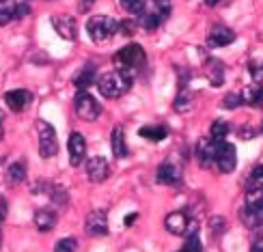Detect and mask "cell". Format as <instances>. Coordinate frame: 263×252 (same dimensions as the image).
<instances>
[{
	"instance_id": "6da1fadb",
	"label": "cell",
	"mask_w": 263,
	"mask_h": 252,
	"mask_svg": "<svg viewBox=\"0 0 263 252\" xmlns=\"http://www.w3.org/2000/svg\"><path fill=\"white\" fill-rule=\"evenodd\" d=\"M112 63H115V67H117L119 73H123L127 80H134V75H138V71L145 67L147 54L138 46V43H129V46L121 48L115 54Z\"/></svg>"
},
{
	"instance_id": "7a4b0ae2",
	"label": "cell",
	"mask_w": 263,
	"mask_h": 252,
	"mask_svg": "<svg viewBox=\"0 0 263 252\" xmlns=\"http://www.w3.org/2000/svg\"><path fill=\"white\" fill-rule=\"evenodd\" d=\"M97 89L104 97H121L129 91L132 86V80H127L123 73L119 71H108V73H102L97 75Z\"/></svg>"
},
{
	"instance_id": "3957f363",
	"label": "cell",
	"mask_w": 263,
	"mask_h": 252,
	"mask_svg": "<svg viewBox=\"0 0 263 252\" xmlns=\"http://www.w3.org/2000/svg\"><path fill=\"white\" fill-rule=\"evenodd\" d=\"M86 32L93 43H106L112 35H117V20L110 15H93L86 24Z\"/></svg>"
},
{
	"instance_id": "277c9868",
	"label": "cell",
	"mask_w": 263,
	"mask_h": 252,
	"mask_svg": "<svg viewBox=\"0 0 263 252\" xmlns=\"http://www.w3.org/2000/svg\"><path fill=\"white\" fill-rule=\"evenodd\" d=\"M37 134H39V156L43 160L54 158L59 153V138H57V129L50 125L48 121L39 119L37 121Z\"/></svg>"
},
{
	"instance_id": "5b68a950",
	"label": "cell",
	"mask_w": 263,
	"mask_h": 252,
	"mask_svg": "<svg viewBox=\"0 0 263 252\" xmlns=\"http://www.w3.org/2000/svg\"><path fill=\"white\" fill-rule=\"evenodd\" d=\"M242 220L250 228L263 224V190L248 192L246 205H244V209H242Z\"/></svg>"
},
{
	"instance_id": "8992f818",
	"label": "cell",
	"mask_w": 263,
	"mask_h": 252,
	"mask_svg": "<svg viewBox=\"0 0 263 252\" xmlns=\"http://www.w3.org/2000/svg\"><path fill=\"white\" fill-rule=\"evenodd\" d=\"M73 110L82 121H95V119L100 117L102 108L93 95H89L86 91H78V95H76V100H73Z\"/></svg>"
},
{
	"instance_id": "52a82bcc",
	"label": "cell",
	"mask_w": 263,
	"mask_h": 252,
	"mask_svg": "<svg viewBox=\"0 0 263 252\" xmlns=\"http://www.w3.org/2000/svg\"><path fill=\"white\" fill-rule=\"evenodd\" d=\"M214 164L218 166V170L229 175L233 172L235 166H237V153H235V145H231V142H218L216 145V158H214Z\"/></svg>"
},
{
	"instance_id": "ba28073f",
	"label": "cell",
	"mask_w": 263,
	"mask_h": 252,
	"mask_svg": "<svg viewBox=\"0 0 263 252\" xmlns=\"http://www.w3.org/2000/svg\"><path fill=\"white\" fill-rule=\"evenodd\" d=\"M166 231L173 233V235H190V233H196L194 231V224H192V218L185 214V211H173L166 216Z\"/></svg>"
},
{
	"instance_id": "9c48e42d",
	"label": "cell",
	"mask_w": 263,
	"mask_h": 252,
	"mask_svg": "<svg viewBox=\"0 0 263 252\" xmlns=\"http://www.w3.org/2000/svg\"><path fill=\"white\" fill-rule=\"evenodd\" d=\"M5 102H7V108H9L11 112H24L26 108L30 106V102H32V93L26 91V89L9 91L5 95Z\"/></svg>"
},
{
	"instance_id": "30bf717a",
	"label": "cell",
	"mask_w": 263,
	"mask_h": 252,
	"mask_svg": "<svg viewBox=\"0 0 263 252\" xmlns=\"http://www.w3.org/2000/svg\"><path fill=\"white\" fill-rule=\"evenodd\" d=\"M52 26H54V30L59 32V37L67 39V41H76V37H78V24H76L73 17L54 15L52 17Z\"/></svg>"
},
{
	"instance_id": "8fae6325",
	"label": "cell",
	"mask_w": 263,
	"mask_h": 252,
	"mask_svg": "<svg viewBox=\"0 0 263 252\" xmlns=\"http://www.w3.org/2000/svg\"><path fill=\"white\" fill-rule=\"evenodd\" d=\"M86 175H89V179L93 183H102L106 181L108 177H110V166H108L106 158H91L89 162H86Z\"/></svg>"
},
{
	"instance_id": "7c38bea8",
	"label": "cell",
	"mask_w": 263,
	"mask_h": 252,
	"mask_svg": "<svg viewBox=\"0 0 263 252\" xmlns=\"http://www.w3.org/2000/svg\"><path fill=\"white\" fill-rule=\"evenodd\" d=\"M67 149H69V162L71 166H80L84 162V156H86V140L80 131H73L69 136V142H67Z\"/></svg>"
},
{
	"instance_id": "4fadbf2b",
	"label": "cell",
	"mask_w": 263,
	"mask_h": 252,
	"mask_svg": "<svg viewBox=\"0 0 263 252\" xmlns=\"http://www.w3.org/2000/svg\"><path fill=\"white\" fill-rule=\"evenodd\" d=\"M156 179L162 185H175V183L181 181V170L175 162H164L156 172Z\"/></svg>"
},
{
	"instance_id": "5bb4252c",
	"label": "cell",
	"mask_w": 263,
	"mask_h": 252,
	"mask_svg": "<svg viewBox=\"0 0 263 252\" xmlns=\"http://www.w3.org/2000/svg\"><path fill=\"white\" fill-rule=\"evenodd\" d=\"M86 231L91 235H106L108 233V216L102 209H95L86 216Z\"/></svg>"
},
{
	"instance_id": "9a60e30c",
	"label": "cell",
	"mask_w": 263,
	"mask_h": 252,
	"mask_svg": "<svg viewBox=\"0 0 263 252\" xmlns=\"http://www.w3.org/2000/svg\"><path fill=\"white\" fill-rule=\"evenodd\" d=\"M205 75L212 86H222L224 82V63L218 59H207L205 61Z\"/></svg>"
},
{
	"instance_id": "2e32d148",
	"label": "cell",
	"mask_w": 263,
	"mask_h": 252,
	"mask_svg": "<svg viewBox=\"0 0 263 252\" xmlns=\"http://www.w3.org/2000/svg\"><path fill=\"white\" fill-rule=\"evenodd\" d=\"M235 41V32L231 28L227 26H214L212 32H210V46L214 48H224V46H231V43Z\"/></svg>"
},
{
	"instance_id": "e0dca14e",
	"label": "cell",
	"mask_w": 263,
	"mask_h": 252,
	"mask_svg": "<svg viewBox=\"0 0 263 252\" xmlns=\"http://www.w3.org/2000/svg\"><path fill=\"white\" fill-rule=\"evenodd\" d=\"M216 145H218V142H214L212 138H203L199 142V147H196V158H199V164L203 168H207V166H212V164H214Z\"/></svg>"
},
{
	"instance_id": "ac0fdd59",
	"label": "cell",
	"mask_w": 263,
	"mask_h": 252,
	"mask_svg": "<svg viewBox=\"0 0 263 252\" xmlns=\"http://www.w3.org/2000/svg\"><path fill=\"white\" fill-rule=\"evenodd\" d=\"M95 82H97V69H95V65H84V67L73 75V84H76V89H78V91H86Z\"/></svg>"
},
{
	"instance_id": "d6986e66",
	"label": "cell",
	"mask_w": 263,
	"mask_h": 252,
	"mask_svg": "<svg viewBox=\"0 0 263 252\" xmlns=\"http://www.w3.org/2000/svg\"><path fill=\"white\" fill-rule=\"evenodd\" d=\"M242 104H248L250 108H263V84H250L239 93Z\"/></svg>"
},
{
	"instance_id": "ffe728a7",
	"label": "cell",
	"mask_w": 263,
	"mask_h": 252,
	"mask_svg": "<svg viewBox=\"0 0 263 252\" xmlns=\"http://www.w3.org/2000/svg\"><path fill=\"white\" fill-rule=\"evenodd\" d=\"M110 145H112V153H115V158L117 160H123L127 158V142H125V131L121 125H117L112 129V136H110Z\"/></svg>"
},
{
	"instance_id": "44dd1931",
	"label": "cell",
	"mask_w": 263,
	"mask_h": 252,
	"mask_svg": "<svg viewBox=\"0 0 263 252\" xmlns=\"http://www.w3.org/2000/svg\"><path fill=\"white\" fill-rule=\"evenodd\" d=\"M35 226L39 228L41 233L52 231V228L57 226V214H54L52 209H39L35 214Z\"/></svg>"
},
{
	"instance_id": "7402d4cb",
	"label": "cell",
	"mask_w": 263,
	"mask_h": 252,
	"mask_svg": "<svg viewBox=\"0 0 263 252\" xmlns=\"http://www.w3.org/2000/svg\"><path fill=\"white\" fill-rule=\"evenodd\" d=\"M138 136H142L145 140H151V142H162L168 136V129L164 125H142Z\"/></svg>"
},
{
	"instance_id": "603a6c76",
	"label": "cell",
	"mask_w": 263,
	"mask_h": 252,
	"mask_svg": "<svg viewBox=\"0 0 263 252\" xmlns=\"http://www.w3.org/2000/svg\"><path fill=\"white\" fill-rule=\"evenodd\" d=\"M138 17H140V26L145 28V30H156V28L162 24V20H164L153 7H151V9H145Z\"/></svg>"
},
{
	"instance_id": "cb8c5ba5",
	"label": "cell",
	"mask_w": 263,
	"mask_h": 252,
	"mask_svg": "<svg viewBox=\"0 0 263 252\" xmlns=\"http://www.w3.org/2000/svg\"><path fill=\"white\" fill-rule=\"evenodd\" d=\"M24 177H26V168H24V164H22V162H13L7 168V181L11 185L22 183V181H24Z\"/></svg>"
},
{
	"instance_id": "d4e9b609",
	"label": "cell",
	"mask_w": 263,
	"mask_h": 252,
	"mask_svg": "<svg viewBox=\"0 0 263 252\" xmlns=\"http://www.w3.org/2000/svg\"><path fill=\"white\" fill-rule=\"evenodd\" d=\"M227 136H229V123L222 121V119L214 121L212 127H210V138H212L214 142H222Z\"/></svg>"
},
{
	"instance_id": "484cf974",
	"label": "cell",
	"mask_w": 263,
	"mask_h": 252,
	"mask_svg": "<svg viewBox=\"0 0 263 252\" xmlns=\"http://www.w3.org/2000/svg\"><path fill=\"white\" fill-rule=\"evenodd\" d=\"M246 188L248 192H255V190H263V164L257 166L253 172H250V177L246 181Z\"/></svg>"
},
{
	"instance_id": "4316f807",
	"label": "cell",
	"mask_w": 263,
	"mask_h": 252,
	"mask_svg": "<svg viewBox=\"0 0 263 252\" xmlns=\"http://www.w3.org/2000/svg\"><path fill=\"white\" fill-rule=\"evenodd\" d=\"M13 20V0H0V26H7Z\"/></svg>"
},
{
	"instance_id": "83f0119b",
	"label": "cell",
	"mask_w": 263,
	"mask_h": 252,
	"mask_svg": "<svg viewBox=\"0 0 263 252\" xmlns=\"http://www.w3.org/2000/svg\"><path fill=\"white\" fill-rule=\"evenodd\" d=\"M121 7L132 15H140L147 9V0H121Z\"/></svg>"
},
{
	"instance_id": "f1b7e54d",
	"label": "cell",
	"mask_w": 263,
	"mask_h": 252,
	"mask_svg": "<svg viewBox=\"0 0 263 252\" xmlns=\"http://www.w3.org/2000/svg\"><path fill=\"white\" fill-rule=\"evenodd\" d=\"M179 252H203V244H201L199 235H196V233H190Z\"/></svg>"
},
{
	"instance_id": "f546056e",
	"label": "cell",
	"mask_w": 263,
	"mask_h": 252,
	"mask_svg": "<svg viewBox=\"0 0 263 252\" xmlns=\"http://www.w3.org/2000/svg\"><path fill=\"white\" fill-rule=\"evenodd\" d=\"M76 248H78V242L73 237H63L54 246V252H76Z\"/></svg>"
},
{
	"instance_id": "4dcf8cb0",
	"label": "cell",
	"mask_w": 263,
	"mask_h": 252,
	"mask_svg": "<svg viewBox=\"0 0 263 252\" xmlns=\"http://www.w3.org/2000/svg\"><path fill=\"white\" fill-rule=\"evenodd\" d=\"M117 32H121L125 37H132L136 32V20H121L117 22Z\"/></svg>"
},
{
	"instance_id": "1f68e13d",
	"label": "cell",
	"mask_w": 263,
	"mask_h": 252,
	"mask_svg": "<svg viewBox=\"0 0 263 252\" xmlns=\"http://www.w3.org/2000/svg\"><path fill=\"white\" fill-rule=\"evenodd\" d=\"M28 0H15L13 3V20H22V17H26L28 15Z\"/></svg>"
},
{
	"instance_id": "d6a6232c",
	"label": "cell",
	"mask_w": 263,
	"mask_h": 252,
	"mask_svg": "<svg viewBox=\"0 0 263 252\" xmlns=\"http://www.w3.org/2000/svg\"><path fill=\"white\" fill-rule=\"evenodd\" d=\"M192 97L188 93H179L177 95V100H175V110L177 112H185V110H190V106H192Z\"/></svg>"
},
{
	"instance_id": "836d02e7",
	"label": "cell",
	"mask_w": 263,
	"mask_h": 252,
	"mask_svg": "<svg viewBox=\"0 0 263 252\" xmlns=\"http://www.w3.org/2000/svg\"><path fill=\"white\" fill-rule=\"evenodd\" d=\"M239 104H242V97H239V93H229L224 97V102H222V108H227V110H233V108H237Z\"/></svg>"
},
{
	"instance_id": "e575fe53",
	"label": "cell",
	"mask_w": 263,
	"mask_h": 252,
	"mask_svg": "<svg viewBox=\"0 0 263 252\" xmlns=\"http://www.w3.org/2000/svg\"><path fill=\"white\" fill-rule=\"evenodd\" d=\"M250 73H253L255 84H261L263 82V63L261 65H253V67H250Z\"/></svg>"
},
{
	"instance_id": "d590c367",
	"label": "cell",
	"mask_w": 263,
	"mask_h": 252,
	"mask_svg": "<svg viewBox=\"0 0 263 252\" xmlns=\"http://www.w3.org/2000/svg\"><path fill=\"white\" fill-rule=\"evenodd\" d=\"M7 211H9V207H7V201H5V196L0 194V222L7 218Z\"/></svg>"
},
{
	"instance_id": "8d00e7d4",
	"label": "cell",
	"mask_w": 263,
	"mask_h": 252,
	"mask_svg": "<svg viewBox=\"0 0 263 252\" xmlns=\"http://www.w3.org/2000/svg\"><path fill=\"white\" fill-rule=\"evenodd\" d=\"M95 3H97V0H80V11H89Z\"/></svg>"
},
{
	"instance_id": "74e56055",
	"label": "cell",
	"mask_w": 263,
	"mask_h": 252,
	"mask_svg": "<svg viewBox=\"0 0 263 252\" xmlns=\"http://www.w3.org/2000/svg\"><path fill=\"white\" fill-rule=\"evenodd\" d=\"M250 252H263V237H259L257 242L253 244V248H250Z\"/></svg>"
},
{
	"instance_id": "f35d334b",
	"label": "cell",
	"mask_w": 263,
	"mask_h": 252,
	"mask_svg": "<svg viewBox=\"0 0 263 252\" xmlns=\"http://www.w3.org/2000/svg\"><path fill=\"white\" fill-rule=\"evenodd\" d=\"M136 218H138V214H129V216L125 218V224H127V226H129V224H134Z\"/></svg>"
},
{
	"instance_id": "ab89813d",
	"label": "cell",
	"mask_w": 263,
	"mask_h": 252,
	"mask_svg": "<svg viewBox=\"0 0 263 252\" xmlns=\"http://www.w3.org/2000/svg\"><path fill=\"white\" fill-rule=\"evenodd\" d=\"M218 3H220V0H205V5H207V7H216Z\"/></svg>"
},
{
	"instance_id": "60d3db41",
	"label": "cell",
	"mask_w": 263,
	"mask_h": 252,
	"mask_svg": "<svg viewBox=\"0 0 263 252\" xmlns=\"http://www.w3.org/2000/svg\"><path fill=\"white\" fill-rule=\"evenodd\" d=\"M3 134H5L3 131V114H0V138H3Z\"/></svg>"
},
{
	"instance_id": "b9f144b4",
	"label": "cell",
	"mask_w": 263,
	"mask_h": 252,
	"mask_svg": "<svg viewBox=\"0 0 263 252\" xmlns=\"http://www.w3.org/2000/svg\"><path fill=\"white\" fill-rule=\"evenodd\" d=\"M0 246H3V231H0Z\"/></svg>"
},
{
	"instance_id": "7bdbcfd3",
	"label": "cell",
	"mask_w": 263,
	"mask_h": 252,
	"mask_svg": "<svg viewBox=\"0 0 263 252\" xmlns=\"http://www.w3.org/2000/svg\"><path fill=\"white\" fill-rule=\"evenodd\" d=\"M259 129H261V134H263V121H261V127H259Z\"/></svg>"
}]
</instances>
